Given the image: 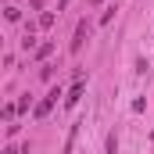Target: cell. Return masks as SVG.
I'll use <instances>...</instances> for the list:
<instances>
[{
  "label": "cell",
  "instance_id": "1",
  "mask_svg": "<svg viewBox=\"0 0 154 154\" xmlns=\"http://www.w3.org/2000/svg\"><path fill=\"white\" fill-rule=\"evenodd\" d=\"M57 97H61V90H50V93H47V97L36 104V118H47V115H50V108L57 104Z\"/></svg>",
  "mask_w": 154,
  "mask_h": 154
},
{
  "label": "cell",
  "instance_id": "2",
  "mask_svg": "<svg viewBox=\"0 0 154 154\" xmlns=\"http://www.w3.org/2000/svg\"><path fill=\"white\" fill-rule=\"evenodd\" d=\"M86 36H90V25H86V22H79V25H75V39H72V50H79Z\"/></svg>",
  "mask_w": 154,
  "mask_h": 154
},
{
  "label": "cell",
  "instance_id": "3",
  "mask_svg": "<svg viewBox=\"0 0 154 154\" xmlns=\"http://www.w3.org/2000/svg\"><path fill=\"white\" fill-rule=\"evenodd\" d=\"M79 97H82V82H75V90H72V93H68V97H65V104H68V108H72V104H75Z\"/></svg>",
  "mask_w": 154,
  "mask_h": 154
},
{
  "label": "cell",
  "instance_id": "4",
  "mask_svg": "<svg viewBox=\"0 0 154 154\" xmlns=\"http://www.w3.org/2000/svg\"><path fill=\"white\" fill-rule=\"evenodd\" d=\"M50 50H54V43H43V47L36 50V57H50Z\"/></svg>",
  "mask_w": 154,
  "mask_h": 154
},
{
  "label": "cell",
  "instance_id": "5",
  "mask_svg": "<svg viewBox=\"0 0 154 154\" xmlns=\"http://www.w3.org/2000/svg\"><path fill=\"white\" fill-rule=\"evenodd\" d=\"M4 154H18V151H14V147H7V151H4Z\"/></svg>",
  "mask_w": 154,
  "mask_h": 154
},
{
  "label": "cell",
  "instance_id": "6",
  "mask_svg": "<svg viewBox=\"0 0 154 154\" xmlns=\"http://www.w3.org/2000/svg\"><path fill=\"white\" fill-rule=\"evenodd\" d=\"M90 4H100V0H90Z\"/></svg>",
  "mask_w": 154,
  "mask_h": 154
},
{
  "label": "cell",
  "instance_id": "7",
  "mask_svg": "<svg viewBox=\"0 0 154 154\" xmlns=\"http://www.w3.org/2000/svg\"><path fill=\"white\" fill-rule=\"evenodd\" d=\"M61 4H68V0H61Z\"/></svg>",
  "mask_w": 154,
  "mask_h": 154
}]
</instances>
